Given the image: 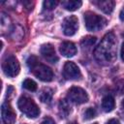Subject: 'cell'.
Returning <instances> with one entry per match:
<instances>
[{
  "instance_id": "1",
  "label": "cell",
  "mask_w": 124,
  "mask_h": 124,
  "mask_svg": "<svg viewBox=\"0 0 124 124\" xmlns=\"http://www.w3.org/2000/svg\"><path fill=\"white\" fill-rule=\"evenodd\" d=\"M117 41L113 33H108L104 36L99 46L94 50V56L99 63H111L116 57Z\"/></svg>"
},
{
  "instance_id": "2",
  "label": "cell",
  "mask_w": 124,
  "mask_h": 124,
  "mask_svg": "<svg viewBox=\"0 0 124 124\" xmlns=\"http://www.w3.org/2000/svg\"><path fill=\"white\" fill-rule=\"evenodd\" d=\"M19 110L28 118H36L40 114V109L37 104L27 96H21L17 101Z\"/></svg>"
},
{
  "instance_id": "3",
  "label": "cell",
  "mask_w": 124,
  "mask_h": 124,
  "mask_svg": "<svg viewBox=\"0 0 124 124\" xmlns=\"http://www.w3.org/2000/svg\"><path fill=\"white\" fill-rule=\"evenodd\" d=\"M85 27L88 31H98L106 27L107 19L104 16H101L92 12H86L83 15Z\"/></svg>"
},
{
  "instance_id": "4",
  "label": "cell",
  "mask_w": 124,
  "mask_h": 124,
  "mask_svg": "<svg viewBox=\"0 0 124 124\" xmlns=\"http://www.w3.org/2000/svg\"><path fill=\"white\" fill-rule=\"evenodd\" d=\"M2 70L7 77L14 78V77L18 75L19 70H20V66H19L17 59L15 56L11 55L4 60L3 64H2Z\"/></svg>"
},
{
  "instance_id": "5",
  "label": "cell",
  "mask_w": 124,
  "mask_h": 124,
  "mask_svg": "<svg viewBox=\"0 0 124 124\" xmlns=\"http://www.w3.org/2000/svg\"><path fill=\"white\" fill-rule=\"evenodd\" d=\"M31 71L34 74V76L42 81H46V82L51 81L54 77L52 70L49 67H47L44 64H41V63H37L31 69Z\"/></svg>"
},
{
  "instance_id": "6",
  "label": "cell",
  "mask_w": 124,
  "mask_h": 124,
  "mask_svg": "<svg viewBox=\"0 0 124 124\" xmlns=\"http://www.w3.org/2000/svg\"><path fill=\"white\" fill-rule=\"evenodd\" d=\"M68 99L76 104H83L88 101V95L84 89L73 86L68 90Z\"/></svg>"
},
{
  "instance_id": "7",
  "label": "cell",
  "mask_w": 124,
  "mask_h": 124,
  "mask_svg": "<svg viewBox=\"0 0 124 124\" xmlns=\"http://www.w3.org/2000/svg\"><path fill=\"white\" fill-rule=\"evenodd\" d=\"M78 29V19L76 16L66 17L62 22V30L66 36H73Z\"/></svg>"
},
{
  "instance_id": "8",
  "label": "cell",
  "mask_w": 124,
  "mask_h": 124,
  "mask_svg": "<svg viewBox=\"0 0 124 124\" xmlns=\"http://www.w3.org/2000/svg\"><path fill=\"white\" fill-rule=\"evenodd\" d=\"M63 76L67 79H78L81 78V73L79 68L74 62L68 61L64 65Z\"/></svg>"
},
{
  "instance_id": "9",
  "label": "cell",
  "mask_w": 124,
  "mask_h": 124,
  "mask_svg": "<svg viewBox=\"0 0 124 124\" xmlns=\"http://www.w3.org/2000/svg\"><path fill=\"white\" fill-rule=\"evenodd\" d=\"M1 115L4 124H15L16 122V112L8 102H5L1 107Z\"/></svg>"
},
{
  "instance_id": "10",
  "label": "cell",
  "mask_w": 124,
  "mask_h": 124,
  "mask_svg": "<svg viewBox=\"0 0 124 124\" xmlns=\"http://www.w3.org/2000/svg\"><path fill=\"white\" fill-rule=\"evenodd\" d=\"M40 52L42 54V56L48 62L50 63H56L58 61V56L56 55L55 49L53 47L52 45L50 44H45L41 46L40 48Z\"/></svg>"
},
{
  "instance_id": "11",
  "label": "cell",
  "mask_w": 124,
  "mask_h": 124,
  "mask_svg": "<svg viewBox=\"0 0 124 124\" xmlns=\"http://www.w3.org/2000/svg\"><path fill=\"white\" fill-rule=\"evenodd\" d=\"M61 54L65 57H73L77 53V47L72 42H64L61 44L59 48Z\"/></svg>"
},
{
  "instance_id": "12",
  "label": "cell",
  "mask_w": 124,
  "mask_h": 124,
  "mask_svg": "<svg viewBox=\"0 0 124 124\" xmlns=\"http://www.w3.org/2000/svg\"><path fill=\"white\" fill-rule=\"evenodd\" d=\"M92 3L96 5L98 9H100L105 14H111L114 8V1L111 0H98V1H93Z\"/></svg>"
},
{
  "instance_id": "13",
  "label": "cell",
  "mask_w": 124,
  "mask_h": 124,
  "mask_svg": "<svg viewBox=\"0 0 124 124\" xmlns=\"http://www.w3.org/2000/svg\"><path fill=\"white\" fill-rule=\"evenodd\" d=\"M58 108H59V113L63 118H66L71 112V105L66 99L60 100Z\"/></svg>"
},
{
  "instance_id": "14",
  "label": "cell",
  "mask_w": 124,
  "mask_h": 124,
  "mask_svg": "<svg viewBox=\"0 0 124 124\" xmlns=\"http://www.w3.org/2000/svg\"><path fill=\"white\" fill-rule=\"evenodd\" d=\"M114 107H115V102L111 96L104 97V99L102 101V108L104 109V111L109 112L114 108Z\"/></svg>"
},
{
  "instance_id": "15",
  "label": "cell",
  "mask_w": 124,
  "mask_h": 124,
  "mask_svg": "<svg viewBox=\"0 0 124 124\" xmlns=\"http://www.w3.org/2000/svg\"><path fill=\"white\" fill-rule=\"evenodd\" d=\"M82 5V2L79 0H67V1H62V6L67 10V11H76L79 9Z\"/></svg>"
},
{
  "instance_id": "16",
  "label": "cell",
  "mask_w": 124,
  "mask_h": 124,
  "mask_svg": "<svg viewBox=\"0 0 124 124\" xmlns=\"http://www.w3.org/2000/svg\"><path fill=\"white\" fill-rule=\"evenodd\" d=\"M23 35H24V31L22 27L19 25H14L13 28L11 29V38L13 40H16V39L21 40Z\"/></svg>"
},
{
  "instance_id": "17",
  "label": "cell",
  "mask_w": 124,
  "mask_h": 124,
  "mask_svg": "<svg viewBox=\"0 0 124 124\" xmlns=\"http://www.w3.org/2000/svg\"><path fill=\"white\" fill-rule=\"evenodd\" d=\"M52 95H53L52 90L50 88H47L46 87V88H44L41 91V93L39 95V98H40L41 102H43V103H48L52 99Z\"/></svg>"
},
{
  "instance_id": "18",
  "label": "cell",
  "mask_w": 124,
  "mask_h": 124,
  "mask_svg": "<svg viewBox=\"0 0 124 124\" xmlns=\"http://www.w3.org/2000/svg\"><path fill=\"white\" fill-rule=\"evenodd\" d=\"M22 86H23L25 89L29 90V91H36V90H37V83H36L34 80L30 79V78H26V79L23 81Z\"/></svg>"
},
{
  "instance_id": "19",
  "label": "cell",
  "mask_w": 124,
  "mask_h": 124,
  "mask_svg": "<svg viewBox=\"0 0 124 124\" xmlns=\"http://www.w3.org/2000/svg\"><path fill=\"white\" fill-rule=\"evenodd\" d=\"M96 42V37H93V36H86L82 39L81 41V45L82 46H86V47H89L91 46H93Z\"/></svg>"
},
{
  "instance_id": "20",
  "label": "cell",
  "mask_w": 124,
  "mask_h": 124,
  "mask_svg": "<svg viewBox=\"0 0 124 124\" xmlns=\"http://www.w3.org/2000/svg\"><path fill=\"white\" fill-rule=\"evenodd\" d=\"M58 2L54 0H46L43 2V7L45 10H53L57 6Z\"/></svg>"
},
{
  "instance_id": "21",
  "label": "cell",
  "mask_w": 124,
  "mask_h": 124,
  "mask_svg": "<svg viewBox=\"0 0 124 124\" xmlns=\"http://www.w3.org/2000/svg\"><path fill=\"white\" fill-rule=\"evenodd\" d=\"M96 114H97V111L94 108H88L84 112V118L86 120H90V119L94 118L96 116Z\"/></svg>"
},
{
  "instance_id": "22",
  "label": "cell",
  "mask_w": 124,
  "mask_h": 124,
  "mask_svg": "<svg viewBox=\"0 0 124 124\" xmlns=\"http://www.w3.org/2000/svg\"><path fill=\"white\" fill-rule=\"evenodd\" d=\"M26 63H27L28 67H29L30 69H32V68H33L37 63H39V61H38V58H37L36 56L31 55V56H29V57H28V59H27Z\"/></svg>"
},
{
  "instance_id": "23",
  "label": "cell",
  "mask_w": 124,
  "mask_h": 124,
  "mask_svg": "<svg viewBox=\"0 0 124 124\" xmlns=\"http://www.w3.org/2000/svg\"><path fill=\"white\" fill-rule=\"evenodd\" d=\"M41 124H55V122H54V120L51 119L50 117H46V118H45V119L43 120V122H42Z\"/></svg>"
},
{
  "instance_id": "24",
  "label": "cell",
  "mask_w": 124,
  "mask_h": 124,
  "mask_svg": "<svg viewBox=\"0 0 124 124\" xmlns=\"http://www.w3.org/2000/svg\"><path fill=\"white\" fill-rule=\"evenodd\" d=\"M107 124H120V123H119V121H118L117 119L112 118V119H109V120L107 122Z\"/></svg>"
},
{
  "instance_id": "25",
  "label": "cell",
  "mask_w": 124,
  "mask_h": 124,
  "mask_svg": "<svg viewBox=\"0 0 124 124\" xmlns=\"http://www.w3.org/2000/svg\"><path fill=\"white\" fill-rule=\"evenodd\" d=\"M13 91H14L13 86H8V89H7V96L10 97V96L13 94Z\"/></svg>"
},
{
  "instance_id": "26",
  "label": "cell",
  "mask_w": 124,
  "mask_h": 124,
  "mask_svg": "<svg viewBox=\"0 0 124 124\" xmlns=\"http://www.w3.org/2000/svg\"><path fill=\"white\" fill-rule=\"evenodd\" d=\"M120 54H121V59L124 61V43L122 44V46H121V51H120Z\"/></svg>"
},
{
  "instance_id": "27",
  "label": "cell",
  "mask_w": 124,
  "mask_h": 124,
  "mask_svg": "<svg viewBox=\"0 0 124 124\" xmlns=\"http://www.w3.org/2000/svg\"><path fill=\"white\" fill-rule=\"evenodd\" d=\"M119 17H120V19H121L122 21H124V9H122V10L120 11V14H119Z\"/></svg>"
},
{
  "instance_id": "28",
  "label": "cell",
  "mask_w": 124,
  "mask_h": 124,
  "mask_svg": "<svg viewBox=\"0 0 124 124\" xmlns=\"http://www.w3.org/2000/svg\"><path fill=\"white\" fill-rule=\"evenodd\" d=\"M122 107H123V108H124V100L122 101Z\"/></svg>"
},
{
  "instance_id": "29",
  "label": "cell",
  "mask_w": 124,
  "mask_h": 124,
  "mask_svg": "<svg viewBox=\"0 0 124 124\" xmlns=\"http://www.w3.org/2000/svg\"><path fill=\"white\" fill-rule=\"evenodd\" d=\"M94 124H98V123H94Z\"/></svg>"
}]
</instances>
